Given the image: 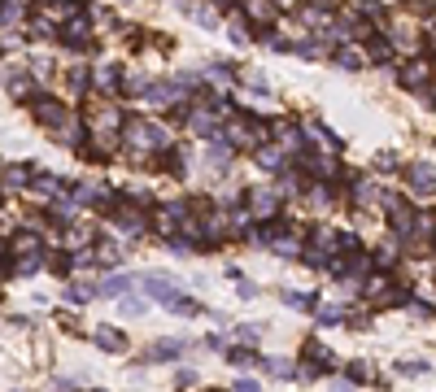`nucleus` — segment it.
Wrapping results in <instances>:
<instances>
[{
  "label": "nucleus",
  "mask_w": 436,
  "mask_h": 392,
  "mask_svg": "<svg viewBox=\"0 0 436 392\" xmlns=\"http://www.w3.org/2000/svg\"><path fill=\"white\" fill-rule=\"evenodd\" d=\"M380 205L388 209V227H393L397 235H415V209H410L406 200H397L393 192H384V187H380Z\"/></svg>",
  "instance_id": "f257e3e1"
},
{
  "label": "nucleus",
  "mask_w": 436,
  "mask_h": 392,
  "mask_svg": "<svg viewBox=\"0 0 436 392\" xmlns=\"http://www.w3.org/2000/svg\"><path fill=\"white\" fill-rule=\"evenodd\" d=\"M336 371V358H332V349H323V344H305V362H301V379H323V375H332Z\"/></svg>",
  "instance_id": "f03ea898"
},
{
  "label": "nucleus",
  "mask_w": 436,
  "mask_h": 392,
  "mask_svg": "<svg viewBox=\"0 0 436 392\" xmlns=\"http://www.w3.org/2000/svg\"><path fill=\"white\" fill-rule=\"evenodd\" d=\"M31 114H35V122L49 127V131H62L70 122V109H66L62 101H53V96H35L31 101Z\"/></svg>",
  "instance_id": "7ed1b4c3"
},
{
  "label": "nucleus",
  "mask_w": 436,
  "mask_h": 392,
  "mask_svg": "<svg viewBox=\"0 0 436 392\" xmlns=\"http://www.w3.org/2000/svg\"><path fill=\"white\" fill-rule=\"evenodd\" d=\"M270 248H275L279 257H297L305 248V227H297V222H279L275 235H270Z\"/></svg>",
  "instance_id": "20e7f679"
},
{
  "label": "nucleus",
  "mask_w": 436,
  "mask_h": 392,
  "mask_svg": "<svg viewBox=\"0 0 436 392\" xmlns=\"http://www.w3.org/2000/svg\"><path fill=\"white\" fill-rule=\"evenodd\" d=\"M244 5V18H249V27L257 35H270V27H275V18H279V5L275 0H240Z\"/></svg>",
  "instance_id": "39448f33"
},
{
  "label": "nucleus",
  "mask_w": 436,
  "mask_h": 392,
  "mask_svg": "<svg viewBox=\"0 0 436 392\" xmlns=\"http://www.w3.org/2000/svg\"><path fill=\"white\" fill-rule=\"evenodd\" d=\"M249 213L253 218H275L279 213V200H284V192H279V187H249Z\"/></svg>",
  "instance_id": "423d86ee"
},
{
  "label": "nucleus",
  "mask_w": 436,
  "mask_h": 392,
  "mask_svg": "<svg viewBox=\"0 0 436 392\" xmlns=\"http://www.w3.org/2000/svg\"><path fill=\"white\" fill-rule=\"evenodd\" d=\"M57 35H62L66 49H88V44H92V22H88V14H79V9H75V14H70V22H66Z\"/></svg>",
  "instance_id": "0eeeda50"
},
{
  "label": "nucleus",
  "mask_w": 436,
  "mask_h": 392,
  "mask_svg": "<svg viewBox=\"0 0 436 392\" xmlns=\"http://www.w3.org/2000/svg\"><path fill=\"white\" fill-rule=\"evenodd\" d=\"M144 288H149V296L153 301H175V296H179V279H170L166 270H144Z\"/></svg>",
  "instance_id": "6e6552de"
},
{
  "label": "nucleus",
  "mask_w": 436,
  "mask_h": 392,
  "mask_svg": "<svg viewBox=\"0 0 436 392\" xmlns=\"http://www.w3.org/2000/svg\"><path fill=\"white\" fill-rule=\"evenodd\" d=\"M183 213H188V200H175V205H157V209H153V218H149V227L157 231V235H170L175 227H179Z\"/></svg>",
  "instance_id": "1a4fd4ad"
},
{
  "label": "nucleus",
  "mask_w": 436,
  "mask_h": 392,
  "mask_svg": "<svg viewBox=\"0 0 436 392\" xmlns=\"http://www.w3.org/2000/svg\"><path fill=\"white\" fill-rule=\"evenodd\" d=\"M432 174H436L432 157H423V161H415V166H410V170H406V183L415 187V192H419L423 200H428V196H432Z\"/></svg>",
  "instance_id": "9d476101"
},
{
  "label": "nucleus",
  "mask_w": 436,
  "mask_h": 392,
  "mask_svg": "<svg viewBox=\"0 0 436 392\" xmlns=\"http://www.w3.org/2000/svg\"><path fill=\"white\" fill-rule=\"evenodd\" d=\"M205 166H209V170H227V166H231V144H227V140H222V135H209V148H205Z\"/></svg>",
  "instance_id": "9b49d317"
},
{
  "label": "nucleus",
  "mask_w": 436,
  "mask_h": 392,
  "mask_svg": "<svg viewBox=\"0 0 436 392\" xmlns=\"http://www.w3.org/2000/svg\"><path fill=\"white\" fill-rule=\"evenodd\" d=\"M423 83H432V66H428V57H415L406 70H402V88H410V92H419Z\"/></svg>",
  "instance_id": "f8f14e48"
},
{
  "label": "nucleus",
  "mask_w": 436,
  "mask_h": 392,
  "mask_svg": "<svg viewBox=\"0 0 436 392\" xmlns=\"http://www.w3.org/2000/svg\"><path fill=\"white\" fill-rule=\"evenodd\" d=\"M183 349H188V340H157V344L144 353V362H179Z\"/></svg>",
  "instance_id": "ddd939ff"
},
{
  "label": "nucleus",
  "mask_w": 436,
  "mask_h": 392,
  "mask_svg": "<svg viewBox=\"0 0 436 392\" xmlns=\"http://www.w3.org/2000/svg\"><path fill=\"white\" fill-rule=\"evenodd\" d=\"M44 248V240H40V231H18L14 240L5 244V253H14V257H22V253H40Z\"/></svg>",
  "instance_id": "4468645a"
},
{
  "label": "nucleus",
  "mask_w": 436,
  "mask_h": 392,
  "mask_svg": "<svg viewBox=\"0 0 436 392\" xmlns=\"http://www.w3.org/2000/svg\"><path fill=\"white\" fill-rule=\"evenodd\" d=\"M5 88H9V96H14V101H31V96H35V75L14 70V75L5 79Z\"/></svg>",
  "instance_id": "2eb2a0df"
},
{
  "label": "nucleus",
  "mask_w": 436,
  "mask_h": 392,
  "mask_svg": "<svg viewBox=\"0 0 436 392\" xmlns=\"http://www.w3.org/2000/svg\"><path fill=\"white\" fill-rule=\"evenodd\" d=\"M275 135H279V148H284V153H301L305 148V131L292 127V122H279Z\"/></svg>",
  "instance_id": "dca6fc26"
},
{
  "label": "nucleus",
  "mask_w": 436,
  "mask_h": 392,
  "mask_svg": "<svg viewBox=\"0 0 436 392\" xmlns=\"http://www.w3.org/2000/svg\"><path fill=\"white\" fill-rule=\"evenodd\" d=\"M144 96H149V105H175L179 101V88L175 83H144Z\"/></svg>",
  "instance_id": "f3484780"
},
{
  "label": "nucleus",
  "mask_w": 436,
  "mask_h": 392,
  "mask_svg": "<svg viewBox=\"0 0 436 392\" xmlns=\"http://www.w3.org/2000/svg\"><path fill=\"white\" fill-rule=\"evenodd\" d=\"M92 336H97L101 349H110V353H127V336H123L118 327H97Z\"/></svg>",
  "instance_id": "a211bd4d"
},
{
  "label": "nucleus",
  "mask_w": 436,
  "mask_h": 392,
  "mask_svg": "<svg viewBox=\"0 0 436 392\" xmlns=\"http://www.w3.org/2000/svg\"><path fill=\"white\" fill-rule=\"evenodd\" d=\"M131 275H110V279H101L97 283V296H123V292H131Z\"/></svg>",
  "instance_id": "6ab92c4d"
},
{
  "label": "nucleus",
  "mask_w": 436,
  "mask_h": 392,
  "mask_svg": "<svg viewBox=\"0 0 436 392\" xmlns=\"http://www.w3.org/2000/svg\"><path fill=\"white\" fill-rule=\"evenodd\" d=\"M97 244V231L92 227H70L66 222V248H92Z\"/></svg>",
  "instance_id": "aec40b11"
},
{
  "label": "nucleus",
  "mask_w": 436,
  "mask_h": 392,
  "mask_svg": "<svg viewBox=\"0 0 436 392\" xmlns=\"http://www.w3.org/2000/svg\"><path fill=\"white\" fill-rule=\"evenodd\" d=\"M188 122H192V131H196V135H218L214 114H205V109H188Z\"/></svg>",
  "instance_id": "412c9836"
},
{
  "label": "nucleus",
  "mask_w": 436,
  "mask_h": 392,
  "mask_svg": "<svg viewBox=\"0 0 436 392\" xmlns=\"http://www.w3.org/2000/svg\"><path fill=\"white\" fill-rule=\"evenodd\" d=\"M97 261H101V266H118V261H123V244H118V240H101L97 244Z\"/></svg>",
  "instance_id": "4be33fe9"
},
{
  "label": "nucleus",
  "mask_w": 436,
  "mask_h": 392,
  "mask_svg": "<svg viewBox=\"0 0 436 392\" xmlns=\"http://www.w3.org/2000/svg\"><path fill=\"white\" fill-rule=\"evenodd\" d=\"M35 192L53 200V196H62V192H66V183L57 179V174H35Z\"/></svg>",
  "instance_id": "5701e85b"
},
{
  "label": "nucleus",
  "mask_w": 436,
  "mask_h": 392,
  "mask_svg": "<svg viewBox=\"0 0 436 392\" xmlns=\"http://www.w3.org/2000/svg\"><path fill=\"white\" fill-rule=\"evenodd\" d=\"M284 157H288V153H284V148H270V140H266V144H257V161H262L266 170H279Z\"/></svg>",
  "instance_id": "b1692460"
},
{
  "label": "nucleus",
  "mask_w": 436,
  "mask_h": 392,
  "mask_svg": "<svg viewBox=\"0 0 436 392\" xmlns=\"http://www.w3.org/2000/svg\"><path fill=\"white\" fill-rule=\"evenodd\" d=\"M92 296H97L92 283H66V301H70V305H88Z\"/></svg>",
  "instance_id": "393cba45"
},
{
  "label": "nucleus",
  "mask_w": 436,
  "mask_h": 392,
  "mask_svg": "<svg viewBox=\"0 0 436 392\" xmlns=\"http://www.w3.org/2000/svg\"><path fill=\"white\" fill-rule=\"evenodd\" d=\"M66 83H70V92H79V96H84V92L92 88V70H88V66H75V70L66 75Z\"/></svg>",
  "instance_id": "a878e982"
},
{
  "label": "nucleus",
  "mask_w": 436,
  "mask_h": 392,
  "mask_svg": "<svg viewBox=\"0 0 436 392\" xmlns=\"http://www.w3.org/2000/svg\"><path fill=\"white\" fill-rule=\"evenodd\" d=\"M31 174H35V170H31L27 161H22V166H9V170H5V187H27Z\"/></svg>",
  "instance_id": "bb28decb"
},
{
  "label": "nucleus",
  "mask_w": 436,
  "mask_h": 392,
  "mask_svg": "<svg viewBox=\"0 0 436 392\" xmlns=\"http://www.w3.org/2000/svg\"><path fill=\"white\" fill-rule=\"evenodd\" d=\"M188 18H192L196 27H205V31H214V27H218V14H214V9H201L196 0H192V9H188Z\"/></svg>",
  "instance_id": "cd10ccee"
},
{
  "label": "nucleus",
  "mask_w": 436,
  "mask_h": 392,
  "mask_svg": "<svg viewBox=\"0 0 436 392\" xmlns=\"http://www.w3.org/2000/svg\"><path fill=\"white\" fill-rule=\"evenodd\" d=\"M310 135H319L327 153H340V148H345V144H340V135H336V131H327L323 122H314V127H310Z\"/></svg>",
  "instance_id": "c85d7f7f"
},
{
  "label": "nucleus",
  "mask_w": 436,
  "mask_h": 392,
  "mask_svg": "<svg viewBox=\"0 0 436 392\" xmlns=\"http://www.w3.org/2000/svg\"><path fill=\"white\" fill-rule=\"evenodd\" d=\"M118 75H123V70H118ZM144 75H123L118 79V92H127V96H140V92H144Z\"/></svg>",
  "instance_id": "c756f323"
},
{
  "label": "nucleus",
  "mask_w": 436,
  "mask_h": 392,
  "mask_svg": "<svg viewBox=\"0 0 436 392\" xmlns=\"http://www.w3.org/2000/svg\"><path fill=\"white\" fill-rule=\"evenodd\" d=\"M305 187H310V183H305V170H288L284 183H279V192H292V196H297V192H305Z\"/></svg>",
  "instance_id": "7c9ffc66"
},
{
  "label": "nucleus",
  "mask_w": 436,
  "mask_h": 392,
  "mask_svg": "<svg viewBox=\"0 0 436 392\" xmlns=\"http://www.w3.org/2000/svg\"><path fill=\"white\" fill-rule=\"evenodd\" d=\"M92 83H97L101 92H118V66H105V70H97V79H92Z\"/></svg>",
  "instance_id": "2f4dec72"
},
{
  "label": "nucleus",
  "mask_w": 436,
  "mask_h": 392,
  "mask_svg": "<svg viewBox=\"0 0 436 392\" xmlns=\"http://www.w3.org/2000/svg\"><path fill=\"white\" fill-rule=\"evenodd\" d=\"M123 314H131V318L140 314V318H144L149 314V301H144V296H127L123 292Z\"/></svg>",
  "instance_id": "473e14b6"
},
{
  "label": "nucleus",
  "mask_w": 436,
  "mask_h": 392,
  "mask_svg": "<svg viewBox=\"0 0 436 392\" xmlns=\"http://www.w3.org/2000/svg\"><path fill=\"white\" fill-rule=\"evenodd\" d=\"M340 318H345V305H319V323L323 327H336Z\"/></svg>",
  "instance_id": "72a5a7b5"
},
{
  "label": "nucleus",
  "mask_w": 436,
  "mask_h": 392,
  "mask_svg": "<svg viewBox=\"0 0 436 392\" xmlns=\"http://www.w3.org/2000/svg\"><path fill=\"white\" fill-rule=\"evenodd\" d=\"M27 31H31V35H40V40H53V35H57V27H53L49 18H31V22H27Z\"/></svg>",
  "instance_id": "f704fd0d"
},
{
  "label": "nucleus",
  "mask_w": 436,
  "mask_h": 392,
  "mask_svg": "<svg viewBox=\"0 0 436 392\" xmlns=\"http://www.w3.org/2000/svg\"><path fill=\"white\" fill-rule=\"evenodd\" d=\"M227 362H231V366H240V371H249V366H257V353H249V349H231V353H227Z\"/></svg>",
  "instance_id": "c9c22d12"
},
{
  "label": "nucleus",
  "mask_w": 436,
  "mask_h": 392,
  "mask_svg": "<svg viewBox=\"0 0 436 392\" xmlns=\"http://www.w3.org/2000/svg\"><path fill=\"white\" fill-rule=\"evenodd\" d=\"M336 66H340V70H358V66H362V53H353V49H336Z\"/></svg>",
  "instance_id": "e433bc0d"
},
{
  "label": "nucleus",
  "mask_w": 436,
  "mask_h": 392,
  "mask_svg": "<svg viewBox=\"0 0 436 392\" xmlns=\"http://www.w3.org/2000/svg\"><path fill=\"white\" fill-rule=\"evenodd\" d=\"M358 14L371 18V22H384V5L380 0H358Z\"/></svg>",
  "instance_id": "4c0bfd02"
},
{
  "label": "nucleus",
  "mask_w": 436,
  "mask_h": 392,
  "mask_svg": "<svg viewBox=\"0 0 436 392\" xmlns=\"http://www.w3.org/2000/svg\"><path fill=\"white\" fill-rule=\"evenodd\" d=\"M371 261H375V266H384V270H388V266H397V244L375 248V257H371Z\"/></svg>",
  "instance_id": "58836bf2"
},
{
  "label": "nucleus",
  "mask_w": 436,
  "mask_h": 392,
  "mask_svg": "<svg viewBox=\"0 0 436 392\" xmlns=\"http://www.w3.org/2000/svg\"><path fill=\"white\" fill-rule=\"evenodd\" d=\"M231 40L235 44H249L253 40V27H249V22H240V18H231Z\"/></svg>",
  "instance_id": "ea45409f"
},
{
  "label": "nucleus",
  "mask_w": 436,
  "mask_h": 392,
  "mask_svg": "<svg viewBox=\"0 0 436 392\" xmlns=\"http://www.w3.org/2000/svg\"><path fill=\"white\" fill-rule=\"evenodd\" d=\"M284 296V305H292V310H314V296H301V292H279Z\"/></svg>",
  "instance_id": "a19ab883"
},
{
  "label": "nucleus",
  "mask_w": 436,
  "mask_h": 392,
  "mask_svg": "<svg viewBox=\"0 0 436 392\" xmlns=\"http://www.w3.org/2000/svg\"><path fill=\"white\" fill-rule=\"evenodd\" d=\"M97 122H101V131H105V127L118 131V127H123V109H101V114H97Z\"/></svg>",
  "instance_id": "79ce46f5"
},
{
  "label": "nucleus",
  "mask_w": 436,
  "mask_h": 392,
  "mask_svg": "<svg viewBox=\"0 0 436 392\" xmlns=\"http://www.w3.org/2000/svg\"><path fill=\"white\" fill-rule=\"evenodd\" d=\"M88 200H101V187H97V183L75 187V205H88Z\"/></svg>",
  "instance_id": "37998d69"
},
{
  "label": "nucleus",
  "mask_w": 436,
  "mask_h": 392,
  "mask_svg": "<svg viewBox=\"0 0 436 392\" xmlns=\"http://www.w3.org/2000/svg\"><path fill=\"white\" fill-rule=\"evenodd\" d=\"M349 379H362V384H371V379H375V366H371V362H353V366H349Z\"/></svg>",
  "instance_id": "c03bdc74"
},
{
  "label": "nucleus",
  "mask_w": 436,
  "mask_h": 392,
  "mask_svg": "<svg viewBox=\"0 0 436 392\" xmlns=\"http://www.w3.org/2000/svg\"><path fill=\"white\" fill-rule=\"evenodd\" d=\"M166 305H170L175 314H201V305H196V301H188V296H175V301H166Z\"/></svg>",
  "instance_id": "a18cd8bd"
},
{
  "label": "nucleus",
  "mask_w": 436,
  "mask_h": 392,
  "mask_svg": "<svg viewBox=\"0 0 436 392\" xmlns=\"http://www.w3.org/2000/svg\"><path fill=\"white\" fill-rule=\"evenodd\" d=\"M231 75H235V70H231L227 62H214V66H209V79H214V83H231Z\"/></svg>",
  "instance_id": "49530a36"
},
{
  "label": "nucleus",
  "mask_w": 436,
  "mask_h": 392,
  "mask_svg": "<svg viewBox=\"0 0 436 392\" xmlns=\"http://www.w3.org/2000/svg\"><path fill=\"white\" fill-rule=\"evenodd\" d=\"M231 279H235V296H240V301H253V296H257V288L249 279H240V275H231Z\"/></svg>",
  "instance_id": "de8ad7c7"
},
{
  "label": "nucleus",
  "mask_w": 436,
  "mask_h": 392,
  "mask_svg": "<svg viewBox=\"0 0 436 392\" xmlns=\"http://www.w3.org/2000/svg\"><path fill=\"white\" fill-rule=\"evenodd\" d=\"M266 371H270V375H292L297 366H292V362H284V358H270V362H266Z\"/></svg>",
  "instance_id": "09e8293b"
},
{
  "label": "nucleus",
  "mask_w": 436,
  "mask_h": 392,
  "mask_svg": "<svg viewBox=\"0 0 436 392\" xmlns=\"http://www.w3.org/2000/svg\"><path fill=\"white\" fill-rule=\"evenodd\" d=\"M397 375H428V362H397Z\"/></svg>",
  "instance_id": "8fccbe9b"
},
{
  "label": "nucleus",
  "mask_w": 436,
  "mask_h": 392,
  "mask_svg": "<svg viewBox=\"0 0 436 392\" xmlns=\"http://www.w3.org/2000/svg\"><path fill=\"white\" fill-rule=\"evenodd\" d=\"M375 166L380 170H397V153H375Z\"/></svg>",
  "instance_id": "3c124183"
},
{
  "label": "nucleus",
  "mask_w": 436,
  "mask_h": 392,
  "mask_svg": "<svg viewBox=\"0 0 436 392\" xmlns=\"http://www.w3.org/2000/svg\"><path fill=\"white\" fill-rule=\"evenodd\" d=\"M257 336H262V327H235V340H244V344H253Z\"/></svg>",
  "instance_id": "603ef678"
},
{
  "label": "nucleus",
  "mask_w": 436,
  "mask_h": 392,
  "mask_svg": "<svg viewBox=\"0 0 436 392\" xmlns=\"http://www.w3.org/2000/svg\"><path fill=\"white\" fill-rule=\"evenodd\" d=\"M244 83H249L253 92H266V79H262V70H249V75H244Z\"/></svg>",
  "instance_id": "864d4df0"
},
{
  "label": "nucleus",
  "mask_w": 436,
  "mask_h": 392,
  "mask_svg": "<svg viewBox=\"0 0 436 392\" xmlns=\"http://www.w3.org/2000/svg\"><path fill=\"white\" fill-rule=\"evenodd\" d=\"M49 270H57V275H66V270H70V257H62V253H53V257H49Z\"/></svg>",
  "instance_id": "5fc2aeb1"
},
{
  "label": "nucleus",
  "mask_w": 436,
  "mask_h": 392,
  "mask_svg": "<svg viewBox=\"0 0 436 392\" xmlns=\"http://www.w3.org/2000/svg\"><path fill=\"white\" fill-rule=\"evenodd\" d=\"M62 327L70 331V336H79V331H84V323H79V318H75V314H66V318H62Z\"/></svg>",
  "instance_id": "6e6d98bb"
},
{
  "label": "nucleus",
  "mask_w": 436,
  "mask_h": 392,
  "mask_svg": "<svg viewBox=\"0 0 436 392\" xmlns=\"http://www.w3.org/2000/svg\"><path fill=\"white\" fill-rule=\"evenodd\" d=\"M235 388H240V392H262V388H257V379H249V375L235 379Z\"/></svg>",
  "instance_id": "4d7b16f0"
},
{
  "label": "nucleus",
  "mask_w": 436,
  "mask_h": 392,
  "mask_svg": "<svg viewBox=\"0 0 436 392\" xmlns=\"http://www.w3.org/2000/svg\"><path fill=\"white\" fill-rule=\"evenodd\" d=\"M175 384H179V388H192L196 375H192V371H179V375H175Z\"/></svg>",
  "instance_id": "13d9d810"
},
{
  "label": "nucleus",
  "mask_w": 436,
  "mask_h": 392,
  "mask_svg": "<svg viewBox=\"0 0 436 392\" xmlns=\"http://www.w3.org/2000/svg\"><path fill=\"white\" fill-rule=\"evenodd\" d=\"M214 5H218V9H235V5H240V0H214Z\"/></svg>",
  "instance_id": "bf43d9fd"
},
{
  "label": "nucleus",
  "mask_w": 436,
  "mask_h": 392,
  "mask_svg": "<svg viewBox=\"0 0 436 392\" xmlns=\"http://www.w3.org/2000/svg\"><path fill=\"white\" fill-rule=\"evenodd\" d=\"M44 5H62V0H44Z\"/></svg>",
  "instance_id": "052dcab7"
},
{
  "label": "nucleus",
  "mask_w": 436,
  "mask_h": 392,
  "mask_svg": "<svg viewBox=\"0 0 436 392\" xmlns=\"http://www.w3.org/2000/svg\"><path fill=\"white\" fill-rule=\"evenodd\" d=\"M279 5H297V0H279Z\"/></svg>",
  "instance_id": "680f3d73"
}]
</instances>
